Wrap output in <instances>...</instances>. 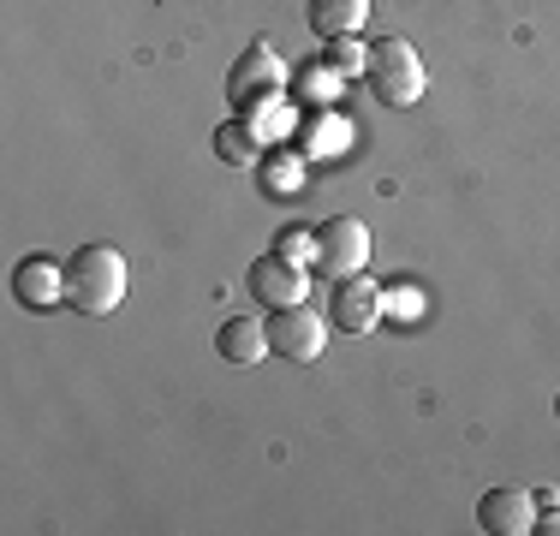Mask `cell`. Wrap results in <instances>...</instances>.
I'll return each instance as SVG.
<instances>
[{
	"label": "cell",
	"instance_id": "obj_10",
	"mask_svg": "<svg viewBox=\"0 0 560 536\" xmlns=\"http://www.w3.org/2000/svg\"><path fill=\"white\" fill-rule=\"evenodd\" d=\"M215 352L226 364H257L269 352V322H250V316H226L215 328Z\"/></svg>",
	"mask_w": 560,
	"mask_h": 536
},
{
	"label": "cell",
	"instance_id": "obj_2",
	"mask_svg": "<svg viewBox=\"0 0 560 536\" xmlns=\"http://www.w3.org/2000/svg\"><path fill=\"white\" fill-rule=\"evenodd\" d=\"M280 96H287V60H280L269 43H250L233 66H226V102L245 119L262 114V107H275Z\"/></svg>",
	"mask_w": 560,
	"mask_h": 536
},
{
	"label": "cell",
	"instance_id": "obj_3",
	"mask_svg": "<svg viewBox=\"0 0 560 536\" xmlns=\"http://www.w3.org/2000/svg\"><path fill=\"white\" fill-rule=\"evenodd\" d=\"M364 78L370 90H376L388 107H418L423 102V60L411 43H399V36H382V43H370V60H364Z\"/></svg>",
	"mask_w": 560,
	"mask_h": 536
},
{
	"label": "cell",
	"instance_id": "obj_5",
	"mask_svg": "<svg viewBox=\"0 0 560 536\" xmlns=\"http://www.w3.org/2000/svg\"><path fill=\"white\" fill-rule=\"evenodd\" d=\"M323 346H328V328H323V316H316L304 299L269 311V352L292 358V364H316V358H323Z\"/></svg>",
	"mask_w": 560,
	"mask_h": 536
},
{
	"label": "cell",
	"instance_id": "obj_4",
	"mask_svg": "<svg viewBox=\"0 0 560 536\" xmlns=\"http://www.w3.org/2000/svg\"><path fill=\"white\" fill-rule=\"evenodd\" d=\"M370 245H376V238H370L364 221H352V214H335V221L316 226V268H323V275H335V280L364 275Z\"/></svg>",
	"mask_w": 560,
	"mask_h": 536
},
{
	"label": "cell",
	"instance_id": "obj_15",
	"mask_svg": "<svg viewBox=\"0 0 560 536\" xmlns=\"http://www.w3.org/2000/svg\"><path fill=\"white\" fill-rule=\"evenodd\" d=\"M340 143H346L340 119H311V126H304V155H335Z\"/></svg>",
	"mask_w": 560,
	"mask_h": 536
},
{
	"label": "cell",
	"instance_id": "obj_11",
	"mask_svg": "<svg viewBox=\"0 0 560 536\" xmlns=\"http://www.w3.org/2000/svg\"><path fill=\"white\" fill-rule=\"evenodd\" d=\"M304 19H311V31L316 36H358V24L370 19V0H311L304 7Z\"/></svg>",
	"mask_w": 560,
	"mask_h": 536
},
{
	"label": "cell",
	"instance_id": "obj_17",
	"mask_svg": "<svg viewBox=\"0 0 560 536\" xmlns=\"http://www.w3.org/2000/svg\"><path fill=\"white\" fill-rule=\"evenodd\" d=\"M275 250H280V257H292V263H316V233H311V226H287V233L275 238Z\"/></svg>",
	"mask_w": 560,
	"mask_h": 536
},
{
	"label": "cell",
	"instance_id": "obj_1",
	"mask_svg": "<svg viewBox=\"0 0 560 536\" xmlns=\"http://www.w3.org/2000/svg\"><path fill=\"white\" fill-rule=\"evenodd\" d=\"M126 287H131V268H126V257H119L114 245H78L72 263H66V304L84 311V316L119 311Z\"/></svg>",
	"mask_w": 560,
	"mask_h": 536
},
{
	"label": "cell",
	"instance_id": "obj_19",
	"mask_svg": "<svg viewBox=\"0 0 560 536\" xmlns=\"http://www.w3.org/2000/svg\"><path fill=\"white\" fill-rule=\"evenodd\" d=\"M530 531H537V536H560V506H555L549 518H537V525H530Z\"/></svg>",
	"mask_w": 560,
	"mask_h": 536
},
{
	"label": "cell",
	"instance_id": "obj_6",
	"mask_svg": "<svg viewBox=\"0 0 560 536\" xmlns=\"http://www.w3.org/2000/svg\"><path fill=\"white\" fill-rule=\"evenodd\" d=\"M382 322V287L364 275H346L335 292H328V328L335 334H370Z\"/></svg>",
	"mask_w": 560,
	"mask_h": 536
},
{
	"label": "cell",
	"instance_id": "obj_14",
	"mask_svg": "<svg viewBox=\"0 0 560 536\" xmlns=\"http://www.w3.org/2000/svg\"><path fill=\"white\" fill-rule=\"evenodd\" d=\"M292 96H304V102L328 107V102L340 96V72H335V66H323V60L299 66V78H292Z\"/></svg>",
	"mask_w": 560,
	"mask_h": 536
},
{
	"label": "cell",
	"instance_id": "obj_18",
	"mask_svg": "<svg viewBox=\"0 0 560 536\" xmlns=\"http://www.w3.org/2000/svg\"><path fill=\"white\" fill-rule=\"evenodd\" d=\"M423 311V299L411 287H399V292H382V316H418Z\"/></svg>",
	"mask_w": 560,
	"mask_h": 536
},
{
	"label": "cell",
	"instance_id": "obj_9",
	"mask_svg": "<svg viewBox=\"0 0 560 536\" xmlns=\"http://www.w3.org/2000/svg\"><path fill=\"white\" fill-rule=\"evenodd\" d=\"M12 299L24 311H55V304H66V268H55L48 257H24L12 268Z\"/></svg>",
	"mask_w": 560,
	"mask_h": 536
},
{
	"label": "cell",
	"instance_id": "obj_8",
	"mask_svg": "<svg viewBox=\"0 0 560 536\" xmlns=\"http://www.w3.org/2000/svg\"><path fill=\"white\" fill-rule=\"evenodd\" d=\"M477 525H483L489 536H530V525H537V494L489 489L483 501H477Z\"/></svg>",
	"mask_w": 560,
	"mask_h": 536
},
{
	"label": "cell",
	"instance_id": "obj_12",
	"mask_svg": "<svg viewBox=\"0 0 560 536\" xmlns=\"http://www.w3.org/2000/svg\"><path fill=\"white\" fill-rule=\"evenodd\" d=\"M257 167H262V191L269 197H299V185H304V155L299 150H275V155H262Z\"/></svg>",
	"mask_w": 560,
	"mask_h": 536
},
{
	"label": "cell",
	"instance_id": "obj_16",
	"mask_svg": "<svg viewBox=\"0 0 560 536\" xmlns=\"http://www.w3.org/2000/svg\"><path fill=\"white\" fill-rule=\"evenodd\" d=\"M364 60H370V54H364L358 36H335V43H328V66H335L340 78H358V72H364Z\"/></svg>",
	"mask_w": 560,
	"mask_h": 536
},
{
	"label": "cell",
	"instance_id": "obj_13",
	"mask_svg": "<svg viewBox=\"0 0 560 536\" xmlns=\"http://www.w3.org/2000/svg\"><path fill=\"white\" fill-rule=\"evenodd\" d=\"M257 143H262V131L250 126V119H226V126L215 131V155L233 161V167H250V161H262Z\"/></svg>",
	"mask_w": 560,
	"mask_h": 536
},
{
	"label": "cell",
	"instance_id": "obj_7",
	"mask_svg": "<svg viewBox=\"0 0 560 536\" xmlns=\"http://www.w3.org/2000/svg\"><path fill=\"white\" fill-rule=\"evenodd\" d=\"M245 292L262 304V311H280V304H299L304 299V263L280 257V250H262L245 275Z\"/></svg>",
	"mask_w": 560,
	"mask_h": 536
},
{
	"label": "cell",
	"instance_id": "obj_20",
	"mask_svg": "<svg viewBox=\"0 0 560 536\" xmlns=\"http://www.w3.org/2000/svg\"><path fill=\"white\" fill-rule=\"evenodd\" d=\"M555 418H560V394H555Z\"/></svg>",
	"mask_w": 560,
	"mask_h": 536
}]
</instances>
